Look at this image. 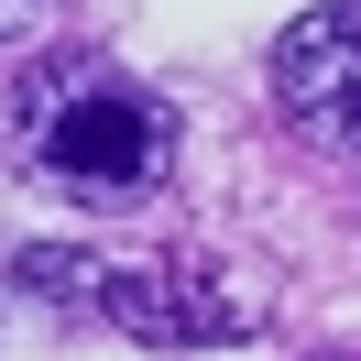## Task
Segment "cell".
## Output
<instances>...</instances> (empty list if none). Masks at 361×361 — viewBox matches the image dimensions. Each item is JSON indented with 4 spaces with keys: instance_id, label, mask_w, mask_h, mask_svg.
Wrapping results in <instances>:
<instances>
[{
    "instance_id": "277c9868",
    "label": "cell",
    "mask_w": 361,
    "mask_h": 361,
    "mask_svg": "<svg viewBox=\"0 0 361 361\" xmlns=\"http://www.w3.org/2000/svg\"><path fill=\"white\" fill-rule=\"evenodd\" d=\"M99 274H110V252H66V241L11 252V285L44 295V307H66V317H99Z\"/></svg>"
},
{
    "instance_id": "7a4b0ae2",
    "label": "cell",
    "mask_w": 361,
    "mask_h": 361,
    "mask_svg": "<svg viewBox=\"0 0 361 361\" xmlns=\"http://www.w3.org/2000/svg\"><path fill=\"white\" fill-rule=\"evenodd\" d=\"M99 317L142 350H230L274 317L263 285H230L219 263H186V252H110L99 274Z\"/></svg>"
},
{
    "instance_id": "5b68a950",
    "label": "cell",
    "mask_w": 361,
    "mask_h": 361,
    "mask_svg": "<svg viewBox=\"0 0 361 361\" xmlns=\"http://www.w3.org/2000/svg\"><path fill=\"white\" fill-rule=\"evenodd\" d=\"M55 0H0V44H23V33H44Z\"/></svg>"
},
{
    "instance_id": "6da1fadb",
    "label": "cell",
    "mask_w": 361,
    "mask_h": 361,
    "mask_svg": "<svg viewBox=\"0 0 361 361\" xmlns=\"http://www.w3.org/2000/svg\"><path fill=\"white\" fill-rule=\"evenodd\" d=\"M11 142L23 164L77 208H142L176 176V110L132 77H110L99 55H55L11 88Z\"/></svg>"
},
{
    "instance_id": "3957f363",
    "label": "cell",
    "mask_w": 361,
    "mask_h": 361,
    "mask_svg": "<svg viewBox=\"0 0 361 361\" xmlns=\"http://www.w3.org/2000/svg\"><path fill=\"white\" fill-rule=\"evenodd\" d=\"M274 99L295 132H317L329 154H361V0H329L307 23H285L274 44Z\"/></svg>"
}]
</instances>
